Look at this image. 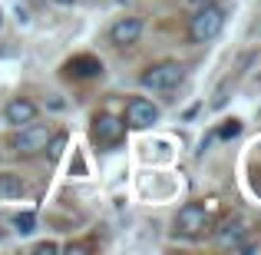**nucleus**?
Here are the masks:
<instances>
[{
  "label": "nucleus",
  "mask_w": 261,
  "mask_h": 255,
  "mask_svg": "<svg viewBox=\"0 0 261 255\" xmlns=\"http://www.w3.org/2000/svg\"><path fill=\"white\" fill-rule=\"evenodd\" d=\"M185 80V66L178 60H159V63H149L146 70L139 73V86L146 93H155V96H169L182 86Z\"/></svg>",
  "instance_id": "obj_1"
},
{
  "label": "nucleus",
  "mask_w": 261,
  "mask_h": 255,
  "mask_svg": "<svg viewBox=\"0 0 261 255\" xmlns=\"http://www.w3.org/2000/svg\"><path fill=\"white\" fill-rule=\"evenodd\" d=\"M225 27V10L218 4H202L189 20V40L192 43H212Z\"/></svg>",
  "instance_id": "obj_2"
},
{
  "label": "nucleus",
  "mask_w": 261,
  "mask_h": 255,
  "mask_svg": "<svg viewBox=\"0 0 261 255\" xmlns=\"http://www.w3.org/2000/svg\"><path fill=\"white\" fill-rule=\"evenodd\" d=\"M57 133V129L50 126V123H27V126H20L17 129V136H13V143H10V149H13V156H40V153H46V140Z\"/></svg>",
  "instance_id": "obj_3"
},
{
  "label": "nucleus",
  "mask_w": 261,
  "mask_h": 255,
  "mask_svg": "<svg viewBox=\"0 0 261 255\" xmlns=\"http://www.w3.org/2000/svg\"><path fill=\"white\" fill-rule=\"evenodd\" d=\"M126 120L113 113H96L93 123H89V140L96 143L99 149H116L122 140H126Z\"/></svg>",
  "instance_id": "obj_4"
},
{
  "label": "nucleus",
  "mask_w": 261,
  "mask_h": 255,
  "mask_svg": "<svg viewBox=\"0 0 261 255\" xmlns=\"http://www.w3.org/2000/svg\"><path fill=\"white\" fill-rule=\"evenodd\" d=\"M175 236H182V239H198V236H205V229L212 225V212L205 209L202 202H185L182 209L175 212Z\"/></svg>",
  "instance_id": "obj_5"
},
{
  "label": "nucleus",
  "mask_w": 261,
  "mask_h": 255,
  "mask_svg": "<svg viewBox=\"0 0 261 255\" xmlns=\"http://www.w3.org/2000/svg\"><path fill=\"white\" fill-rule=\"evenodd\" d=\"M122 120H126L129 129H149L162 120V109L155 106L152 100H146V96H133V100L126 103V116H122Z\"/></svg>",
  "instance_id": "obj_6"
},
{
  "label": "nucleus",
  "mask_w": 261,
  "mask_h": 255,
  "mask_svg": "<svg viewBox=\"0 0 261 255\" xmlns=\"http://www.w3.org/2000/svg\"><path fill=\"white\" fill-rule=\"evenodd\" d=\"M142 37V17L129 13V17H119L113 27H109V43L116 50H126V47H136Z\"/></svg>",
  "instance_id": "obj_7"
},
{
  "label": "nucleus",
  "mask_w": 261,
  "mask_h": 255,
  "mask_svg": "<svg viewBox=\"0 0 261 255\" xmlns=\"http://www.w3.org/2000/svg\"><path fill=\"white\" fill-rule=\"evenodd\" d=\"M37 116H40L37 103L27 100V96H17V100H10V103L4 106V123H7V126H13V129H20V126H27V123H33Z\"/></svg>",
  "instance_id": "obj_8"
},
{
  "label": "nucleus",
  "mask_w": 261,
  "mask_h": 255,
  "mask_svg": "<svg viewBox=\"0 0 261 255\" xmlns=\"http://www.w3.org/2000/svg\"><path fill=\"white\" fill-rule=\"evenodd\" d=\"M66 77H73V80H96V77H102V63L93 57V53H76L73 60H66Z\"/></svg>",
  "instance_id": "obj_9"
},
{
  "label": "nucleus",
  "mask_w": 261,
  "mask_h": 255,
  "mask_svg": "<svg viewBox=\"0 0 261 255\" xmlns=\"http://www.w3.org/2000/svg\"><path fill=\"white\" fill-rule=\"evenodd\" d=\"M245 236H248V225H245L242 219H225L222 229H215V242L222 245V249H242Z\"/></svg>",
  "instance_id": "obj_10"
},
{
  "label": "nucleus",
  "mask_w": 261,
  "mask_h": 255,
  "mask_svg": "<svg viewBox=\"0 0 261 255\" xmlns=\"http://www.w3.org/2000/svg\"><path fill=\"white\" fill-rule=\"evenodd\" d=\"M27 192V182L20 176H13V172H4L0 176V196H7V199H20Z\"/></svg>",
  "instance_id": "obj_11"
},
{
  "label": "nucleus",
  "mask_w": 261,
  "mask_h": 255,
  "mask_svg": "<svg viewBox=\"0 0 261 255\" xmlns=\"http://www.w3.org/2000/svg\"><path fill=\"white\" fill-rule=\"evenodd\" d=\"M13 229H17L20 236H30V232L37 229V216H33V212H17V216H13Z\"/></svg>",
  "instance_id": "obj_12"
},
{
  "label": "nucleus",
  "mask_w": 261,
  "mask_h": 255,
  "mask_svg": "<svg viewBox=\"0 0 261 255\" xmlns=\"http://www.w3.org/2000/svg\"><path fill=\"white\" fill-rule=\"evenodd\" d=\"M218 136H222V140H235V136H242V120H235V116L225 120V126L218 129Z\"/></svg>",
  "instance_id": "obj_13"
},
{
  "label": "nucleus",
  "mask_w": 261,
  "mask_h": 255,
  "mask_svg": "<svg viewBox=\"0 0 261 255\" xmlns=\"http://www.w3.org/2000/svg\"><path fill=\"white\" fill-rule=\"evenodd\" d=\"M46 149H50V159H57V156L66 149V136L63 133H53L50 140H46Z\"/></svg>",
  "instance_id": "obj_14"
},
{
  "label": "nucleus",
  "mask_w": 261,
  "mask_h": 255,
  "mask_svg": "<svg viewBox=\"0 0 261 255\" xmlns=\"http://www.w3.org/2000/svg\"><path fill=\"white\" fill-rule=\"evenodd\" d=\"M57 249H60L57 242H40V245H37V252H57Z\"/></svg>",
  "instance_id": "obj_15"
},
{
  "label": "nucleus",
  "mask_w": 261,
  "mask_h": 255,
  "mask_svg": "<svg viewBox=\"0 0 261 255\" xmlns=\"http://www.w3.org/2000/svg\"><path fill=\"white\" fill-rule=\"evenodd\" d=\"M53 4H57V7H73L76 0H53Z\"/></svg>",
  "instance_id": "obj_16"
},
{
  "label": "nucleus",
  "mask_w": 261,
  "mask_h": 255,
  "mask_svg": "<svg viewBox=\"0 0 261 255\" xmlns=\"http://www.w3.org/2000/svg\"><path fill=\"white\" fill-rule=\"evenodd\" d=\"M0 17H4V13H0ZM0 24H4V20H0Z\"/></svg>",
  "instance_id": "obj_17"
},
{
  "label": "nucleus",
  "mask_w": 261,
  "mask_h": 255,
  "mask_svg": "<svg viewBox=\"0 0 261 255\" xmlns=\"http://www.w3.org/2000/svg\"><path fill=\"white\" fill-rule=\"evenodd\" d=\"M89 4H96V0H89Z\"/></svg>",
  "instance_id": "obj_18"
}]
</instances>
